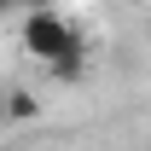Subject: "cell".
<instances>
[{"instance_id": "277c9868", "label": "cell", "mask_w": 151, "mask_h": 151, "mask_svg": "<svg viewBox=\"0 0 151 151\" xmlns=\"http://www.w3.org/2000/svg\"><path fill=\"white\" fill-rule=\"evenodd\" d=\"M29 6H58V0H0V18L6 12H29Z\"/></svg>"}, {"instance_id": "7a4b0ae2", "label": "cell", "mask_w": 151, "mask_h": 151, "mask_svg": "<svg viewBox=\"0 0 151 151\" xmlns=\"http://www.w3.org/2000/svg\"><path fill=\"white\" fill-rule=\"evenodd\" d=\"M87 64H93V47H87V35H76L58 58H47V76L64 81V87H76V81H87Z\"/></svg>"}, {"instance_id": "6da1fadb", "label": "cell", "mask_w": 151, "mask_h": 151, "mask_svg": "<svg viewBox=\"0 0 151 151\" xmlns=\"http://www.w3.org/2000/svg\"><path fill=\"white\" fill-rule=\"evenodd\" d=\"M76 35H81V29H76V23L64 18L58 6H29V12H18V47L35 58V64L58 58V52L76 41Z\"/></svg>"}, {"instance_id": "5b68a950", "label": "cell", "mask_w": 151, "mask_h": 151, "mask_svg": "<svg viewBox=\"0 0 151 151\" xmlns=\"http://www.w3.org/2000/svg\"><path fill=\"white\" fill-rule=\"evenodd\" d=\"M0 128H6V87H0Z\"/></svg>"}, {"instance_id": "3957f363", "label": "cell", "mask_w": 151, "mask_h": 151, "mask_svg": "<svg viewBox=\"0 0 151 151\" xmlns=\"http://www.w3.org/2000/svg\"><path fill=\"white\" fill-rule=\"evenodd\" d=\"M41 116V99L29 87H6V122H35Z\"/></svg>"}]
</instances>
